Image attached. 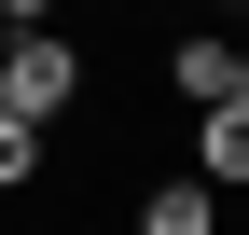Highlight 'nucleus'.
Segmentation results:
<instances>
[{
	"instance_id": "f03ea898",
	"label": "nucleus",
	"mask_w": 249,
	"mask_h": 235,
	"mask_svg": "<svg viewBox=\"0 0 249 235\" xmlns=\"http://www.w3.org/2000/svg\"><path fill=\"white\" fill-rule=\"evenodd\" d=\"M166 97H194V111L249 97V42H235V28H194V42H166Z\"/></svg>"
},
{
	"instance_id": "0eeeda50",
	"label": "nucleus",
	"mask_w": 249,
	"mask_h": 235,
	"mask_svg": "<svg viewBox=\"0 0 249 235\" xmlns=\"http://www.w3.org/2000/svg\"><path fill=\"white\" fill-rule=\"evenodd\" d=\"M208 14H249V0H208Z\"/></svg>"
},
{
	"instance_id": "39448f33",
	"label": "nucleus",
	"mask_w": 249,
	"mask_h": 235,
	"mask_svg": "<svg viewBox=\"0 0 249 235\" xmlns=\"http://www.w3.org/2000/svg\"><path fill=\"white\" fill-rule=\"evenodd\" d=\"M42 180V125H28V111H0V194H28Z\"/></svg>"
},
{
	"instance_id": "20e7f679",
	"label": "nucleus",
	"mask_w": 249,
	"mask_h": 235,
	"mask_svg": "<svg viewBox=\"0 0 249 235\" xmlns=\"http://www.w3.org/2000/svg\"><path fill=\"white\" fill-rule=\"evenodd\" d=\"M139 235H222V194H208V180H152Z\"/></svg>"
},
{
	"instance_id": "f257e3e1",
	"label": "nucleus",
	"mask_w": 249,
	"mask_h": 235,
	"mask_svg": "<svg viewBox=\"0 0 249 235\" xmlns=\"http://www.w3.org/2000/svg\"><path fill=\"white\" fill-rule=\"evenodd\" d=\"M70 97H83V42L70 28H14V42H0V111H28V125L55 138Z\"/></svg>"
},
{
	"instance_id": "7ed1b4c3",
	"label": "nucleus",
	"mask_w": 249,
	"mask_h": 235,
	"mask_svg": "<svg viewBox=\"0 0 249 235\" xmlns=\"http://www.w3.org/2000/svg\"><path fill=\"white\" fill-rule=\"evenodd\" d=\"M194 180H208V194H249V97L194 111Z\"/></svg>"
},
{
	"instance_id": "6e6552de",
	"label": "nucleus",
	"mask_w": 249,
	"mask_h": 235,
	"mask_svg": "<svg viewBox=\"0 0 249 235\" xmlns=\"http://www.w3.org/2000/svg\"><path fill=\"white\" fill-rule=\"evenodd\" d=\"M0 42H14V28H0Z\"/></svg>"
},
{
	"instance_id": "423d86ee",
	"label": "nucleus",
	"mask_w": 249,
	"mask_h": 235,
	"mask_svg": "<svg viewBox=\"0 0 249 235\" xmlns=\"http://www.w3.org/2000/svg\"><path fill=\"white\" fill-rule=\"evenodd\" d=\"M0 28H55V0H0Z\"/></svg>"
}]
</instances>
